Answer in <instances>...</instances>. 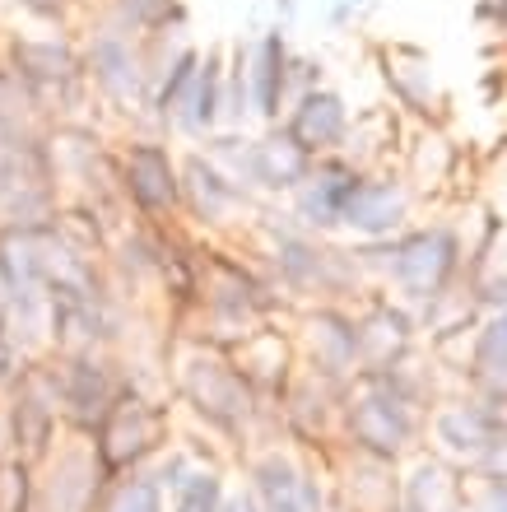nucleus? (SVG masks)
<instances>
[{
  "instance_id": "nucleus-27",
  "label": "nucleus",
  "mask_w": 507,
  "mask_h": 512,
  "mask_svg": "<svg viewBox=\"0 0 507 512\" xmlns=\"http://www.w3.org/2000/svg\"><path fill=\"white\" fill-rule=\"evenodd\" d=\"M173 489H177L173 512H219L224 508V485H219V475H210V471L182 475Z\"/></svg>"
},
{
  "instance_id": "nucleus-3",
  "label": "nucleus",
  "mask_w": 507,
  "mask_h": 512,
  "mask_svg": "<svg viewBox=\"0 0 507 512\" xmlns=\"http://www.w3.org/2000/svg\"><path fill=\"white\" fill-rule=\"evenodd\" d=\"M117 187L145 224H168L182 210V177L177 154L154 135H131L117 149Z\"/></svg>"
},
{
  "instance_id": "nucleus-17",
  "label": "nucleus",
  "mask_w": 507,
  "mask_h": 512,
  "mask_svg": "<svg viewBox=\"0 0 507 512\" xmlns=\"http://www.w3.org/2000/svg\"><path fill=\"white\" fill-rule=\"evenodd\" d=\"M275 261H280V275L294 289H340L345 284L340 252H326L303 233H284L280 247H275Z\"/></svg>"
},
{
  "instance_id": "nucleus-24",
  "label": "nucleus",
  "mask_w": 507,
  "mask_h": 512,
  "mask_svg": "<svg viewBox=\"0 0 507 512\" xmlns=\"http://www.w3.org/2000/svg\"><path fill=\"white\" fill-rule=\"evenodd\" d=\"M475 373L494 387H507V308H498L480 331L475 345Z\"/></svg>"
},
{
  "instance_id": "nucleus-23",
  "label": "nucleus",
  "mask_w": 507,
  "mask_h": 512,
  "mask_svg": "<svg viewBox=\"0 0 507 512\" xmlns=\"http://www.w3.org/2000/svg\"><path fill=\"white\" fill-rule=\"evenodd\" d=\"M438 438L447 447H456V452H484L498 433H494V419L484 415V410L456 405V410H447V415L438 419Z\"/></svg>"
},
{
  "instance_id": "nucleus-32",
  "label": "nucleus",
  "mask_w": 507,
  "mask_h": 512,
  "mask_svg": "<svg viewBox=\"0 0 507 512\" xmlns=\"http://www.w3.org/2000/svg\"><path fill=\"white\" fill-rule=\"evenodd\" d=\"M475 19L494 33H507V0H475Z\"/></svg>"
},
{
  "instance_id": "nucleus-10",
  "label": "nucleus",
  "mask_w": 507,
  "mask_h": 512,
  "mask_svg": "<svg viewBox=\"0 0 507 512\" xmlns=\"http://www.w3.org/2000/svg\"><path fill=\"white\" fill-rule=\"evenodd\" d=\"M289 28L270 24L252 42H242V66H247V98H252V117L266 126H280L284 117V61H289Z\"/></svg>"
},
{
  "instance_id": "nucleus-26",
  "label": "nucleus",
  "mask_w": 507,
  "mask_h": 512,
  "mask_svg": "<svg viewBox=\"0 0 507 512\" xmlns=\"http://www.w3.org/2000/svg\"><path fill=\"white\" fill-rule=\"evenodd\" d=\"M0 512H33V466L24 457H0Z\"/></svg>"
},
{
  "instance_id": "nucleus-6",
  "label": "nucleus",
  "mask_w": 507,
  "mask_h": 512,
  "mask_svg": "<svg viewBox=\"0 0 507 512\" xmlns=\"http://www.w3.org/2000/svg\"><path fill=\"white\" fill-rule=\"evenodd\" d=\"M10 438H14V457H24L28 466L42 461L52 452L56 424H61V405H56L52 387V368L47 359H28L24 373L10 382Z\"/></svg>"
},
{
  "instance_id": "nucleus-12",
  "label": "nucleus",
  "mask_w": 507,
  "mask_h": 512,
  "mask_svg": "<svg viewBox=\"0 0 507 512\" xmlns=\"http://www.w3.org/2000/svg\"><path fill=\"white\" fill-rule=\"evenodd\" d=\"M410 219V191L396 177H359V187L349 191L345 210H340V224L363 238H391Z\"/></svg>"
},
{
  "instance_id": "nucleus-18",
  "label": "nucleus",
  "mask_w": 507,
  "mask_h": 512,
  "mask_svg": "<svg viewBox=\"0 0 507 512\" xmlns=\"http://www.w3.org/2000/svg\"><path fill=\"white\" fill-rule=\"evenodd\" d=\"M312 159L284 135V126H270L261 140H252V177L261 191H294L307 177Z\"/></svg>"
},
{
  "instance_id": "nucleus-34",
  "label": "nucleus",
  "mask_w": 507,
  "mask_h": 512,
  "mask_svg": "<svg viewBox=\"0 0 507 512\" xmlns=\"http://www.w3.org/2000/svg\"><path fill=\"white\" fill-rule=\"evenodd\" d=\"M489 466L503 475V485H507V438H494V443H489Z\"/></svg>"
},
{
  "instance_id": "nucleus-8",
  "label": "nucleus",
  "mask_w": 507,
  "mask_h": 512,
  "mask_svg": "<svg viewBox=\"0 0 507 512\" xmlns=\"http://www.w3.org/2000/svg\"><path fill=\"white\" fill-rule=\"evenodd\" d=\"M373 56H377L387 94L396 98V108L410 112V117H424V122H438L447 94H442V84H438L433 56L424 47H414V42H377Z\"/></svg>"
},
{
  "instance_id": "nucleus-19",
  "label": "nucleus",
  "mask_w": 507,
  "mask_h": 512,
  "mask_svg": "<svg viewBox=\"0 0 507 512\" xmlns=\"http://www.w3.org/2000/svg\"><path fill=\"white\" fill-rule=\"evenodd\" d=\"M354 336H359V359H368L373 373H391V364L410 345V322H405V312L377 303L363 322H354Z\"/></svg>"
},
{
  "instance_id": "nucleus-11",
  "label": "nucleus",
  "mask_w": 507,
  "mask_h": 512,
  "mask_svg": "<svg viewBox=\"0 0 507 512\" xmlns=\"http://www.w3.org/2000/svg\"><path fill=\"white\" fill-rule=\"evenodd\" d=\"M359 168L340 154H326V159H312L307 177L298 182L289 196H294V215L303 229H335L340 224V210H345L349 191L359 187Z\"/></svg>"
},
{
  "instance_id": "nucleus-7",
  "label": "nucleus",
  "mask_w": 507,
  "mask_h": 512,
  "mask_svg": "<svg viewBox=\"0 0 507 512\" xmlns=\"http://www.w3.org/2000/svg\"><path fill=\"white\" fill-rule=\"evenodd\" d=\"M456 261L461 243L452 229H419L391 247V280L419 303H438L456 275Z\"/></svg>"
},
{
  "instance_id": "nucleus-16",
  "label": "nucleus",
  "mask_w": 507,
  "mask_h": 512,
  "mask_svg": "<svg viewBox=\"0 0 507 512\" xmlns=\"http://www.w3.org/2000/svg\"><path fill=\"white\" fill-rule=\"evenodd\" d=\"M373 391H363L354 410H349V424H354V438L368 443L373 452H396V447L410 438V415L396 391H382V373H373L368 382Z\"/></svg>"
},
{
  "instance_id": "nucleus-1",
  "label": "nucleus",
  "mask_w": 507,
  "mask_h": 512,
  "mask_svg": "<svg viewBox=\"0 0 507 512\" xmlns=\"http://www.w3.org/2000/svg\"><path fill=\"white\" fill-rule=\"evenodd\" d=\"M0 66L28 89L42 126L84 122L94 108L75 28H66V33L61 28H10V33H0Z\"/></svg>"
},
{
  "instance_id": "nucleus-29",
  "label": "nucleus",
  "mask_w": 507,
  "mask_h": 512,
  "mask_svg": "<svg viewBox=\"0 0 507 512\" xmlns=\"http://www.w3.org/2000/svg\"><path fill=\"white\" fill-rule=\"evenodd\" d=\"M103 512H163V503H159V480H145V475H131V480H121V485L107 494Z\"/></svg>"
},
{
  "instance_id": "nucleus-36",
  "label": "nucleus",
  "mask_w": 507,
  "mask_h": 512,
  "mask_svg": "<svg viewBox=\"0 0 507 512\" xmlns=\"http://www.w3.org/2000/svg\"><path fill=\"white\" fill-rule=\"evenodd\" d=\"M75 5H80V14H84V19H89V14H94V10H103L107 0H75ZM84 19H80V24H84Z\"/></svg>"
},
{
  "instance_id": "nucleus-20",
  "label": "nucleus",
  "mask_w": 507,
  "mask_h": 512,
  "mask_svg": "<svg viewBox=\"0 0 507 512\" xmlns=\"http://www.w3.org/2000/svg\"><path fill=\"white\" fill-rule=\"evenodd\" d=\"M256 489H261L266 512H317L321 508L312 480H303V475L280 457H270L256 466Z\"/></svg>"
},
{
  "instance_id": "nucleus-15",
  "label": "nucleus",
  "mask_w": 507,
  "mask_h": 512,
  "mask_svg": "<svg viewBox=\"0 0 507 512\" xmlns=\"http://www.w3.org/2000/svg\"><path fill=\"white\" fill-rule=\"evenodd\" d=\"M187 396L196 401V410H205V415L219 419V424H233V419H242V410H247V382H242L238 368L228 364V359H219V354L191 359Z\"/></svg>"
},
{
  "instance_id": "nucleus-13",
  "label": "nucleus",
  "mask_w": 507,
  "mask_h": 512,
  "mask_svg": "<svg viewBox=\"0 0 507 512\" xmlns=\"http://www.w3.org/2000/svg\"><path fill=\"white\" fill-rule=\"evenodd\" d=\"M219 126H224V47H205L196 80H191V89L177 103L168 131L187 135V140H205Z\"/></svg>"
},
{
  "instance_id": "nucleus-28",
  "label": "nucleus",
  "mask_w": 507,
  "mask_h": 512,
  "mask_svg": "<svg viewBox=\"0 0 507 512\" xmlns=\"http://www.w3.org/2000/svg\"><path fill=\"white\" fill-rule=\"evenodd\" d=\"M326 84V66H321L317 56L307 52H289V61H284V112L294 108L303 94H312V89H321Z\"/></svg>"
},
{
  "instance_id": "nucleus-35",
  "label": "nucleus",
  "mask_w": 507,
  "mask_h": 512,
  "mask_svg": "<svg viewBox=\"0 0 507 512\" xmlns=\"http://www.w3.org/2000/svg\"><path fill=\"white\" fill-rule=\"evenodd\" d=\"M489 512H507V485H503V480L489 489Z\"/></svg>"
},
{
  "instance_id": "nucleus-33",
  "label": "nucleus",
  "mask_w": 507,
  "mask_h": 512,
  "mask_svg": "<svg viewBox=\"0 0 507 512\" xmlns=\"http://www.w3.org/2000/svg\"><path fill=\"white\" fill-rule=\"evenodd\" d=\"M270 10H275V24H280V28H294L298 24V10H303V0H270Z\"/></svg>"
},
{
  "instance_id": "nucleus-21",
  "label": "nucleus",
  "mask_w": 507,
  "mask_h": 512,
  "mask_svg": "<svg viewBox=\"0 0 507 512\" xmlns=\"http://www.w3.org/2000/svg\"><path fill=\"white\" fill-rule=\"evenodd\" d=\"M196 66H201V47L187 42V47H177L173 61L159 70V80L149 89V108H145V117L154 126H163V131L173 126V112H177V103H182V94L191 89V80H196Z\"/></svg>"
},
{
  "instance_id": "nucleus-9",
  "label": "nucleus",
  "mask_w": 507,
  "mask_h": 512,
  "mask_svg": "<svg viewBox=\"0 0 507 512\" xmlns=\"http://www.w3.org/2000/svg\"><path fill=\"white\" fill-rule=\"evenodd\" d=\"M349 122H354V112H349L345 94L331 89V84H321V89L303 94L294 108L284 112V135L303 149L307 159H326V154H340Z\"/></svg>"
},
{
  "instance_id": "nucleus-30",
  "label": "nucleus",
  "mask_w": 507,
  "mask_h": 512,
  "mask_svg": "<svg viewBox=\"0 0 507 512\" xmlns=\"http://www.w3.org/2000/svg\"><path fill=\"white\" fill-rule=\"evenodd\" d=\"M414 508L419 512H452L456 508V485L442 471L424 466L419 480H414Z\"/></svg>"
},
{
  "instance_id": "nucleus-2",
  "label": "nucleus",
  "mask_w": 507,
  "mask_h": 512,
  "mask_svg": "<svg viewBox=\"0 0 507 512\" xmlns=\"http://www.w3.org/2000/svg\"><path fill=\"white\" fill-rule=\"evenodd\" d=\"M80 33V61H84V80L94 103H103L112 117H145L149 108V66H145V47L135 33L107 24L98 14L84 19Z\"/></svg>"
},
{
  "instance_id": "nucleus-31",
  "label": "nucleus",
  "mask_w": 507,
  "mask_h": 512,
  "mask_svg": "<svg viewBox=\"0 0 507 512\" xmlns=\"http://www.w3.org/2000/svg\"><path fill=\"white\" fill-rule=\"evenodd\" d=\"M373 5L377 0H321V24L331 28V33H345V28L359 24Z\"/></svg>"
},
{
  "instance_id": "nucleus-22",
  "label": "nucleus",
  "mask_w": 507,
  "mask_h": 512,
  "mask_svg": "<svg viewBox=\"0 0 507 512\" xmlns=\"http://www.w3.org/2000/svg\"><path fill=\"white\" fill-rule=\"evenodd\" d=\"M312 345H317V364L326 373H345L354 359H359V336H354V322L340 317V312H317L312 317Z\"/></svg>"
},
{
  "instance_id": "nucleus-25",
  "label": "nucleus",
  "mask_w": 507,
  "mask_h": 512,
  "mask_svg": "<svg viewBox=\"0 0 507 512\" xmlns=\"http://www.w3.org/2000/svg\"><path fill=\"white\" fill-rule=\"evenodd\" d=\"M5 5H10L24 24H33V28H61V33H66V28H80V19H84L75 0H5Z\"/></svg>"
},
{
  "instance_id": "nucleus-4",
  "label": "nucleus",
  "mask_w": 507,
  "mask_h": 512,
  "mask_svg": "<svg viewBox=\"0 0 507 512\" xmlns=\"http://www.w3.org/2000/svg\"><path fill=\"white\" fill-rule=\"evenodd\" d=\"M163 433H168V419L154 401H145L140 391L126 382L112 410L103 415V424L94 429V457L103 466V475H121L140 466L145 457H154L163 443Z\"/></svg>"
},
{
  "instance_id": "nucleus-5",
  "label": "nucleus",
  "mask_w": 507,
  "mask_h": 512,
  "mask_svg": "<svg viewBox=\"0 0 507 512\" xmlns=\"http://www.w3.org/2000/svg\"><path fill=\"white\" fill-rule=\"evenodd\" d=\"M52 387H56V405L61 419L75 424L80 433H94L103 424V415L112 410L126 382L117 378V368L107 364L103 350H80V354H52Z\"/></svg>"
},
{
  "instance_id": "nucleus-14",
  "label": "nucleus",
  "mask_w": 507,
  "mask_h": 512,
  "mask_svg": "<svg viewBox=\"0 0 507 512\" xmlns=\"http://www.w3.org/2000/svg\"><path fill=\"white\" fill-rule=\"evenodd\" d=\"M177 177H182V210L191 219H201V224H228V215L247 201V191L233 187L201 149L177 163Z\"/></svg>"
},
{
  "instance_id": "nucleus-37",
  "label": "nucleus",
  "mask_w": 507,
  "mask_h": 512,
  "mask_svg": "<svg viewBox=\"0 0 507 512\" xmlns=\"http://www.w3.org/2000/svg\"><path fill=\"white\" fill-rule=\"evenodd\" d=\"M219 512H252V503H242V499H233V503H224Z\"/></svg>"
}]
</instances>
